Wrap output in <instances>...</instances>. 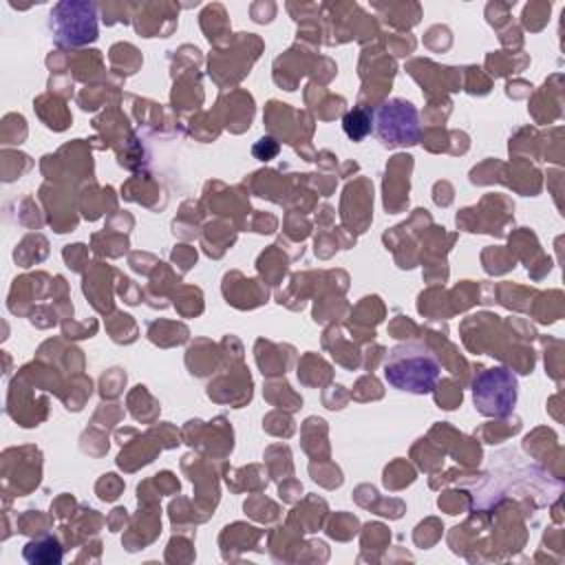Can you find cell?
Segmentation results:
<instances>
[{"mask_svg": "<svg viewBox=\"0 0 565 565\" xmlns=\"http://www.w3.org/2000/svg\"><path fill=\"white\" fill-rule=\"evenodd\" d=\"M49 31L60 46H84L97 40V9L86 0H62L49 13Z\"/></svg>", "mask_w": 565, "mask_h": 565, "instance_id": "cell-2", "label": "cell"}, {"mask_svg": "<svg viewBox=\"0 0 565 565\" xmlns=\"http://www.w3.org/2000/svg\"><path fill=\"white\" fill-rule=\"evenodd\" d=\"M519 382L503 366L483 369L472 380L475 408L486 417H508L516 404Z\"/></svg>", "mask_w": 565, "mask_h": 565, "instance_id": "cell-3", "label": "cell"}, {"mask_svg": "<svg viewBox=\"0 0 565 565\" xmlns=\"http://www.w3.org/2000/svg\"><path fill=\"white\" fill-rule=\"evenodd\" d=\"M373 128L384 146H415L422 137L417 108L402 97L386 99L373 113Z\"/></svg>", "mask_w": 565, "mask_h": 565, "instance_id": "cell-4", "label": "cell"}, {"mask_svg": "<svg viewBox=\"0 0 565 565\" xmlns=\"http://www.w3.org/2000/svg\"><path fill=\"white\" fill-rule=\"evenodd\" d=\"M24 558L33 565H57L62 561V547L57 539L42 536L24 545Z\"/></svg>", "mask_w": 565, "mask_h": 565, "instance_id": "cell-5", "label": "cell"}, {"mask_svg": "<svg viewBox=\"0 0 565 565\" xmlns=\"http://www.w3.org/2000/svg\"><path fill=\"white\" fill-rule=\"evenodd\" d=\"M342 128H344V132H347L349 139L360 141V139H364V137L371 132L373 119H371V115H369L364 108H353V110H349V113L344 115Z\"/></svg>", "mask_w": 565, "mask_h": 565, "instance_id": "cell-6", "label": "cell"}, {"mask_svg": "<svg viewBox=\"0 0 565 565\" xmlns=\"http://www.w3.org/2000/svg\"><path fill=\"white\" fill-rule=\"evenodd\" d=\"M382 373L393 388L413 395H426L435 388L441 364L428 347L419 342H404L388 351Z\"/></svg>", "mask_w": 565, "mask_h": 565, "instance_id": "cell-1", "label": "cell"}]
</instances>
